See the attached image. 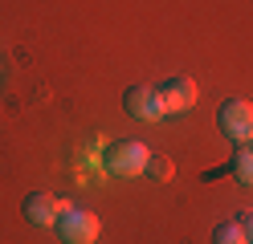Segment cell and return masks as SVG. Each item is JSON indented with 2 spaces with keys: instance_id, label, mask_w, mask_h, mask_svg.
<instances>
[{
  "instance_id": "1",
  "label": "cell",
  "mask_w": 253,
  "mask_h": 244,
  "mask_svg": "<svg viewBox=\"0 0 253 244\" xmlns=\"http://www.w3.org/2000/svg\"><path fill=\"white\" fill-rule=\"evenodd\" d=\"M216 126H220L225 139L249 142V135H253V102H245V98H225L216 106Z\"/></svg>"
},
{
  "instance_id": "2",
  "label": "cell",
  "mask_w": 253,
  "mask_h": 244,
  "mask_svg": "<svg viewBox=\"0 0 253 244\" xmlns=\"http://www.w3.org/2000/svg\"><path fill=\"white\" fill-rule=\"evenodd\" d=\"M53 228H57V236L66 240V244H94V240H98V232H102L98 216L78 211V208H66V211H61V220H57Z\"/></svg>"
},
{
  "instance_id": "3",
  "label": "cell",
  "mask_w": 253,
  "mask_h": 244,
  "mask_svg": "<svg viewBox=\"0 0 253 244\" xmlns=\"http://www.w3.org/2000/svg\"><path fill=\"white\" fill-rule=\"evenodd\" d=\"M147 159H151V151L143 142H115L110 146V155H106V171L110 175H119V179H126V175H143V167H147Z\"/></svg>"
},
{
  "instance_id": "4",
  "label": "cell",
  "mask_w": 253,
  "mask_h": 244,
  "mask_svg": "<svg viewBox=\"0 0 253 244\" xmlns=\"http://www.w3.org/2000/svg\"><path fill=\"white\" fill-rule=\"evenodd\" d=\"M123 110L131 114V118H139V122H160L164 118V98H160V90L155 86H131L123 94Z\"/></svg>"
},
{
  "instance_id": "5",
  "label": "cell",
  "mask_w": 253,
  "mask_h": 244,
  "mask_svg": "<svg viewBox=\"0 0 253 244\" xmlns=\"http://www.w3.org/2000/svg\"><path fill=\"white\" fill-rule=\"evenodd\" d=\"M66 208H70V204L57 200V195H49V191H29L25 204H21L25 220L33 224V228H53V224L61 220V211H66Z\"/></svg>"
},
{
  "instance_id": "6",
  "label": "cell",
  "mask_w": 253,
  "mask_h": 244,
  "mask_svg": "<svg viewBox=\"0 0 253 244\" xmlns=\"http://www.w3.org/2000/svg\"><path fill=\"white\" fill-rule=\"evenodd\" d=\"M160 98H164V110H168V114H184V110L196 106L200 90H196L192 77H168L164 86H160Z\"/></svg>"
},
{
  "instance_id": "7",
  "label": "cell",
  "mask_w": 253,
  "mask_h": 244,
  "mask_svg": "<svg viewBox=\"0 0 253 244\" xmlns=\"http://www.w3.org/2000/svg\"><path fill=\"white\" fill-rule=\"evenodd\" d=\"M229 175H233L241 187H253V146H249V142L233 151V159H229Z\"/></svg>"
},
{
  "instance_id": "8",
  "label": "cell",
  "mask_w": 253,
  "mask_h": 244,
  "mask_svg": "<svg viewBox=\"0 0 253 244\" xmlns=\"http://www.w3.org/2000/svg\"><path fill=\"white\" fill-rule=\"evenodd\" d=\"M212 244H249V232L241 220H225L212 228Z\"/></svg>"
},
{
  "instance_id": "9",
  "label": "cell",
  "mask_w": 253,
  "mask_h": 244,
  "mask_svg": "<svg viewBox=\"0 0 253 244\" xmlns=\"http://www.w3.org/2000/svg\"><path fill=\"white\" fill-rule=\"evenodd\" d=\"M143 175H151V179H171V175H176V167H171L168 155H151L147 167H143Z\"/></svg>"
},
{
  "instance_id": "10",
  "label": "cell",
  "mask_w": 253,
  "mask_h": 244,
  "mask_svg": "<svg viewBox=\"0 0 253 244\" xmlns=\"http://www.w3.org/2000/svg\"><path fill=\"white\" fill-rule=\"evenodd\" d=\"M245 220V232H249V244H253V216H241Z\"/></svg>"
},
{
  "instance_id": "11",
  "label": "cell",
  "mask_w": 253,
  "mask_h": 244,
  "mask_svg": "<svg viewBox=\"0 0 253 244\" xmlns=\"http://www.w3.org/2000/svg\"><path fill=\"white\" fill-rule=\"evenodd\" d=\"M249 146H253V135H249Z\"/></svg>"
}]
</instances>
